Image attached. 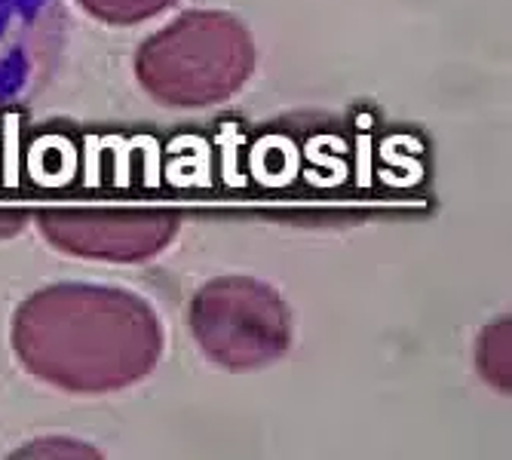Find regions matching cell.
<instances>
[{"instance_id": "obj_1", "label": "cell", "mask_w": 512, "mask_h": 460, "mask_svg": "<svg viewBox=\"0 0 512 460\" xmlns=\"http://www.w3.org/2000/svg\"><path fill=\"white\" fill-rule=\"evenodd\" d=\"M13 350L43 384L65 393H114L154 372L163 326L126 289L62 283L28 295L13 316Z\"/></svg>"}, {"instance_id": "obj_2", "label": "cell", "mask_w": 512, "mask_h": 460, "mask_svg": "<svg viewBox=\"0 0 512 460\" xmlns=\"http://www.w3.org/2000/svg\"><path fill=\"white\" fill-rule=\"evenodd\" d=\"M255 62V40L237 16L191 10L142 43L135 74L160 105L209 108L237 96Z\"/></svg>"}, {"instance_id": "obj_3", "label": "cell", "mask_w": 512, "mask_h": 460, "mask_svg": "<svg viewBox=\"0 0 512 460\" xmlns=\"http://www.w3.org/2000/svg\"><path fill=\"white\" fill-rule=\"evenodd\" d=\"M188 322L200 350L230 372H252L286 356L292 344V316L279 292L252 276H218L206 283Z\"/></svg>"}, {"instance_id": "obj_4", "label": "cell", "mask_w": 512, "mask_h": 460, "mask_svg": "<svg viewBox=\"0 0 512 460\" xmlns=\"http://www.w3.org/2000/svg\"><path fill=\"white\" fill-rule=\"evenodd\" d=\"M43 237L59 252L99 261H148L178 234L181 215L172 209H43Z\"/></svg>"}, {"instance_id": "obj_5", "label": "cell", "mask_w": 512, "mask_h": 460, "mask_svg": "<svg viewBox=\"0 0 512 460\" xmlns=\"http://www.w3.org/2000/svg\"><path fill=\"white\" fill-rule=\"evenodd\" d=\"M77 4L105 25H138L169 10L175 0H77Z\"/></svg>"}, {"instance_id": "obj_6", "label": "cell", "mask_w": 512, "mask_h": 460, "mask_svg": "<svg viewBox=\"0 0 512 460\" xmlns=\"http://www.w3.org/2000/svg\"><path fill=\"white\" fill-rule=\"evenodd\" d=\"M479 375L509 393V319L497 322L479 338Z\"/></svg>"}, {"instance_id": "obj_7", "label": "cell", "mask_w": 512, "mask_h": 460, "mask_svg": "<svg viewBox=\"0 0 512 460\" xmlns=\"http://www.w3.org/2000/svg\"><path fill=\"white\" fill-rule=\"evenodd\" d=\"M25 224H28V212H22V209H0V240L22 234Z\"/></svg>"}]
</instances>
